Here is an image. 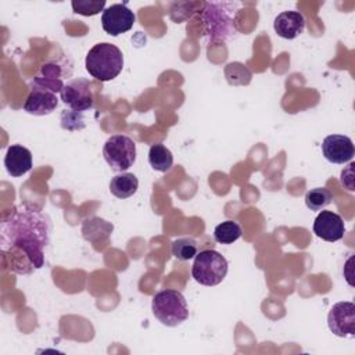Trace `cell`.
I'll use <instances>...</instances> for the list:
<instances>
[{
	"mask_svg": "<svg viewBox=\"0 0 355 355\" xmlns=\"http://www.w3.org/2000/svg\"><path fill=\"white\" fill-rule=\"evenodd\" d=\"M327 326L337 337H355V304L351 301L336 302L329 311Z\"/></svg>",
	"mask_w": 355,
	"mask_h": 355,
	"instance_id": "obj_8",
	"label": "cell"
},
{
	"mask_svg": "<svg viewBox=\"0 0 355 355\" xmlns=\"http://www.w3.org/2000/svg\"><path fill=\"white\" fill-rule=\"evenodd\" d=\"M226 258L215 250L200 251L191 266L193 279L202 286H218L227 275Z\"/></svg>",
	"mask_w": 355,
	"mask_h": 355,
	"instance_id": "obj_5",
	"label": "cell"
},
{
	"mask_svg": "<svg viewBox=\"0 0 355 355\" xmlns=\"http://www.w3.org/2000/svg\"><path fill=\"white\" fill-rule=\"evenodd\" d=\"M58 105V97L57 93L42 87L32 85L31 92L24 103V111L36 115V116H43L51 114Z\"/></svg>",
	"mask_w": 355,
	"mask_h": 355,
	"instance_id": "obj_11",
	"label": "cell"
},
{
	"mask_svg": "<svg viewBox=\"0 0 355 355\" xmlns=\"http://www.w3.org/2000/svg\"><path fill=\"white\" fill-rule=\"evenodd\" d=\"M135 21V12L129 10L125 3L111 4L101 14V26L104 32L111 36H119L130 31Z\"/></svg>",
	"mask_w": 355,
	"mask_h": 355,
	"instance_id": "obj_9",
	"label": "cell"
},
{
	"mask_svg": "<svg viewBox=\"0 0 355 355\" xmlns=\"http://www.w3.org/2000/svg\"><path fill=\"white\" fill-rule=\"evenodd\" d=\"M92 87H93V83L89 79L73 78L64 85L60 93L61 101L68 108H71V111L83 112L86 110H90L94 103Z\"/></svg>",
	"mask_w": 355,
	"mask_h": 355,
	"instance_id": "obj_7",
	"label": "cell"
},
{
	"mask_svg": "<svg viewBox=\"0 0 355 355\" xmlns=\"http://www.w3.org/2000/svg\"><path fill=\"white\" fill-rule=\"evenodd\" d=\"M155 319L166 327H176L189 318V306L184 295L172 288L158 291L151 301Z\"/></svg>",
	"mask_w": 355,
	"mask_h": 355,
	"instance_id": "obj_4",
	"label": "cell"
},
{
	"mask_svg": "<svg viewBox=\"0 0 355 355\" xmlns=\"http://www.w3.org/2000/svg\"><path fill=\"white\" fill-rule=\"evenodd\" d=\"M62 76H64L62 65H60L58 62L50 61L42 65L39 73L33 78L32 85L46 87L54 93H61L65 85L62 80Z\"/></svg>",
	"mask_w": 355,
	"mask_h": 355,
	"instance_id": "obj_16",
	"label": "cell"
},
{
	"mask_svg": "<svg viewBox=\"0 0 355 355\" xmlns=\"http://www.w3.org/2000/svg\"><path fill=\"white\" fill-rule=\"evenodd\" d=\"M50 243L51 220L36 208L24 205L1 223V254L14 273L29 275L40 269Z\"/></svg>",
	"mask_w": 355,
	"mask_h": 355,
	"instance_id": "obj_1",
	"label": "cell"
},
{
	"mask_svg": "<svg viewBox=\"0 0 355 355\" xmlns=\"http://www.w3.org/2000/svg\"><path fill=\"white\" fill-rule=\"evenodd\" d=\"M241 4L236 1H208L200 12L204 32L211 43L227 42L237 33V14Z\"/></svg>",
	"mask_w": 355,
	"mask_h": 355,
	"instance_id": "obj_2",
	"label": "cell"
},
{
	"mask_svg": "<svg viewBox=\"0 0 355 355\" xmlns=\"http://www.w3.org/2000/svg\"><path fill=\"white\" fill-rule=\"evenodd\" d=\"M243 234L241 226L236 220H225L215 226L214 239L219 244H233Z\"/></svg>",
	"mask_w": 355,
	"mask_h": 355,
	"instance_id": "obj_19",
	"label": "cell"
},
{
	"mask_svg": "<svg viewBox=\"0 0 355 355\" xmlns=\"http://www.w3.org/2000/svg\"><path fill=\"white\" fill-rule=\"evenodd\" d=\"M172 255L179 261H190L198 254L197 241L193 237H179L172 241Z\"/></svg>",
	"mask_w": 355,
	"mask_h": 355,
	"instance_id": "obj_20",
	"label": "cell"
},
{
	"mask_svg": "<svg viewBox=\"0 0 355 355\" xmlns=\"http://www.w3.org/2000/svg\"><path fill=\"white\" fill-rule=\"evenodd\" d=\"M85 67L94 79L100 82L112 80L122 72V51L115 44L107 42L97 43L86 54Z\"/></svg>",
	"mask_w": 355,
	"mask_h": 355,
	"instance_id": "obj_3",
	"label": "cell"
},
{
	"mask_svg": "<svg viewBox=\"0 0 355 355\" xmlns=\"http://www.w3.org/2000/svg\"><path fill=\"white\" fill-rule=\"evenodd\" d=\"M32 153L21 146V144H12L7 148L6 157H4V166L8 175L12 178H19L25 173H28L32 169Z\"/></svg>",
	"mask_w": 355,
	"mask_h": 355,
	"instance_id": "obj_14",
	"label": "cell"
},
{
	"mask_svg": "<svg viewBox=\"0 0 355 355\" xmlns=\"http://www.w3.org/2000/svg\"><path fill=\"white\" fill-rule=\"evenodd\" d=\"M331 200L333 196L326 187H315L305 194V204L311 211H322L331 202Z\"/></svg>",
	"mask_w": 355,
	"mask_h": 355,
	"instance_id": "obj_21",
	"label": "cell"
},
{
	"mask_svg": "<svg viewBox=\"0 0 355 355\" xmlns=\"http://www.w3.org/2000/svg\"><path fill=\"white\" fill-rule=\"evenodd\" d=\"M148 164L157 172H168L173 165V155L166 146L157 143L148 150Z\"/></svg>",
	"mask_w": 355,
	"mask_h": 355,
	"instance_id": "obj_18",
	"label": "cell"
},
{
	"mask_svg": "<svg viewBox=\"0 0 355 355\" xmlns=\"http://www.w3.org/2000/svg\"><path fill=\"white\" fill-rule=\"evenodd\" d=\"M273 29L283 39H295L305 29V18L300 11H282L273 21Z\"/></svg>",
	"mask_w": 355,
	"mask_h": 355,
	"instance_id": "obj_13",
	"label": "cell"
},
{
	"mask_svg": "<svg viewBox=\"0 0 355 355\" xmlns=\"http://www.w3.org/2000/svg\"><path fill=\"white\" fill-rule=\"evenodd\" d=\"M139 187V180L135 173L130 172H121L111 178L110 182V191L116 198L125 200L132 197Z\"/></svg>",
	"mask_w": 355,
	"mask_h": 355,
	"instance_id": "obj_17",
	"label": "cell"
},
{
	"mask_svg": "<svg viewBox=\"0 0 355 355\" xmlns=\"http://www.w3.org/2000/svg\"><path fill=\"white\" fill-rule=\"evenodd\" d=\"M112 230L114 225L98 216H89L82 222V236L93 245L107 243Z\"/></svg>",
	"mask_w": 355,
	"mask_h": 355,
	"instance_id": "obj_15",
	"label": "cell"
},
{
	"mask_svg": "<svg viewBox=\"0 0 355 355\" xmlns=\"http://www.w3.org/2000/svg\"><path fill=\"white\" fill-rule=\"evenodd\" d=\"M322 154L331 164H347L355 155L354 143L344 135H329L322 141Z\"/></svg>",
	"mask_w": 355,
	"mask_h": 355,
	"instance_id": "obj_10",
	"label": "cell"
},
{
	"mask_svg": "<svg viewBox=\"0 0 355 355\" xmlns=\"http://www.w3.org/2000/svg\"><path fill=\"white\" fill-rule=\"evenodd\" d=\"M71 6L73 12L85 17H92L98 14L100 11H104L105 0H73Z\"/></svg>",
	"mask_w": 355,
	"mask_h": 355,
	"instance_id": "obj_22",
	"label": "cell"
},
{
	"mask_svg": "<svg viewBox=\"0 0 355 355\" xmlns=\"http://www.w3.org/2000/svg\"><path fill=\"white\" fill-rule=\"evenodd\" d=\"M313 233L324 241H338L345 233V225L343 218L333 211H320L315 218Z\"/></svg>",
	"mask_w": 355,
	"mask_h": 355,
	"instance_id": "obj_12",
	"label": "cell"
},
{
	"mask_svg": "<svg viewBox=\"0 0 355 355\" xmlns=\"http://www.w3.org/2000/svg\"><path fill=\"white\" fill-rule=\"evenodd\" d=\"M103 157L112 171L125 172L136 161V143L126 135H114L104 143Z\"/></svg>",
	"mask_w": 355,
	"mask_h": 355,
	"instance_id": "obj_6",
	"label": "cell"
},
{
	"mask_svg": "<svg viewBox=\"0 0 355 355\" xmlns=\"http://www.w3.org/2000/svg\"><path fill=\"white\" fill-rule=\"evenodd\" d=\"M226 68L229 71H233V75L240 79V85H248V82L251 80V72L247 69L245 65H243L240 62H233V64L226 65ZM233 75H226V78L233 76Z\"/></svg>",
	"mask_w": 355,
	"mask_h": 355,
	"instance_id": "obj_23",
	"label": "cell"
}]
</instances>
